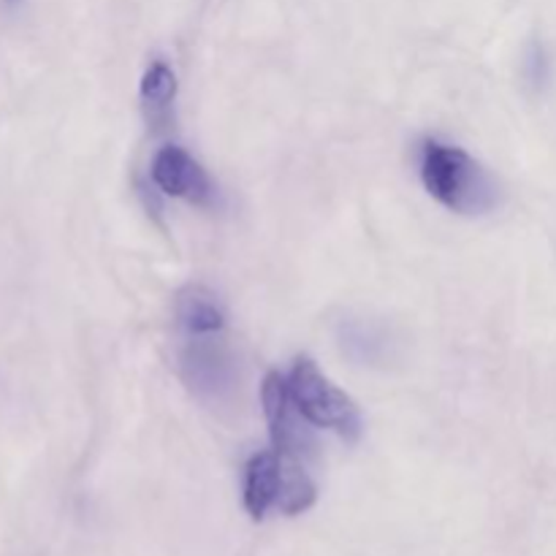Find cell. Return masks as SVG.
I'll return each mask as SVG.
<instances>
[{"label":"cell","instance_id":"cell-1","mask_svg":"<svg viewBox=\"0 0 556 556\" xmlns=\"http://www.w3.org/2000/svg\"><path fill=\"white\" fill-rule=\"evenodd\" d=\"M421 179L432 199L459 215H483L497 206V179L462 147L427 141L421 150Z\"/></svg>","mask_w":556,"mask_h":556},{"label":"cell","instance_id":"cell-2","mask_svg":"<svg viewBox=\"0 0 556 556\" xmlns=\"http://www.w3.org/2000/svg\"><path fill=\"white\" fill-rule=\"evenodd\" d=\"M288 391H291L293 405L302 413L304 421L315 424V427L334 429L348 443L358 440V434H362V413H358L356 402L342 394L337 386H331L324 378V372L315 367V362L299 358L293 364Z\"/></svg>","mask_w":556,"mask_h":556},{"label":"cell","instance_id":"cell-3","mask_svg":"<svg viewBox=\"0 0 556 556\" xmlns=\"http://www.w3.org/2000/svg\"><path fill=\"white\" fill-rule=\"evenodd\" d=\"M223 334V331H220ZM220 334L188 337L179 351V372L199 400L223 405L237 391V358Z\"/></svg>","mask_w":556,"mask_h":556},{"label":"cell","instance_id":"cell-4","mask_svg":"<svg viewBox=\"0 0 556 556\" xmlns=\"http://www.w3.org/2000/svg\"><path fill=\"white\" fill-rule=\"evenodd\" d=\"M261 402H264L266 424H269V434L277 454L296 462L307 459L315 448L313 432L299 421L304 416L296 410V405L291 400V391H288V383L277 372H269L264 378Z\"/></svg>","mask_w":556,"mask_h":556},{"label":"cell","instance_id":"cell-5","mask_svg":"<svg viewBox=\"0 0 556 556\" xmlns=\"http://www.w3.org/2000/svg\"><path fill=\"white\" fill-rule=\"evenodd\" d=\"M152 182L174 199H185L190 204H210L215 195V185H212L210 174L201 168V163L193 155L182 150V147H163L157 155L152 157Z\"/></svg>","mask_w":556,"mask_h":556},{"label":"cell","instance_id":"cell-6","mask_svg":"<svg viewBox=\"0 0 556 556\" xmlns=\"http://www.w3.org/2000/svg\"><path fill=\"white\" fill-rule=\"evenodd\" d=\"M282 462L277 451L255 454L244 470V508L253 519H264L280 497Z\"/></svg>","mask_w":556,"mask_h":556},{"label":"cell","instance_id":"cell-7","mask_svg":"<svg viewBox=\"0 0 556 556\" xmlns=\"http://www.w3.org/2000/svg\"><path fill=\"white\" fill-rule=\"evenodd\" d=\"M174 315H177V324L185 337L220 334L226 329L223 307L217 304L215 293L206 291L204 286H188L185 291H179L177 302H174Z\"/></svg>","mask_w":556,"mask_h":556},{"label":"cell","instance_id":"cell-8","mask_svg":"<svg viewBox=\"0 0 556 556\" xmlns=\"http://www.w3.org/2000/svg\"><path fill=\"white\" fill-rule=\"evenodd\" d=\"M177 96V76L163 60H155L141 76V101H144L147 119L161 128L172 112V101Z\"/></svg>","mask_w":556,"mask_h":556},{"label":"cell","instance_id":"cell-9","mask_svg":"<svg viewBox=\"0 0 556 556\" xmlns=\"http://www.w3.org/2000/svg\"><path fill=\"white\" fill-rule=\"evenodd\" d=\"M280 462H282V483H280V497H277V508L288 516H296L302 514V510L313 508L318 492H315V483L309 481V476L304 472L302 462L286 459V456H280Z\"/></svg>","mask_w":556,"mask_h":556},{"label":"cell","instance_id":"cell-10","mask_svg":"<svg viewBox=\"0 0 556 556\" xmlns=\"http://www.w3.org/2000/svg\"><path fill=\"white\" fill-rule=\"evenodd\" d=\"M525 74L535 87H543L548 81V54L546 49H543V43L535 41L530 49H527Z\"/></svg>","mask_w":556,"mask_h":556},{"label":"cell","instance_id":"cell-11","mask_svg":"<svg viewBox=\"0 0 556 556\" xmlns=\"http://www.w3.org/2000/svg\"><path fill=\"white\" fill-rule=\"evenodd\" d=\"M5 3H9V5H14V3H20V0H5Z\"/></svg>","mask_w":556,"mask_h":556}]
</instances>
